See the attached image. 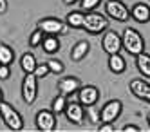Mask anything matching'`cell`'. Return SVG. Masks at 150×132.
Listing matches in <instances>:
<instances>
[{
    "label": "cell",
    "mask_w": 150,
    "mask_h": 132,
    "mask_svg": "<svg viewBox=\"0 0 150 132\" xmlns=\"http://www.w3.org/2000/svg\"><path fill=\"white\" fill-rule=\"evenodd\" d=\"M103 7H105V15L112 20L128 22V18H130V9H128L121 0H107Z\"/></svg>",
    "instance_id": "obj_6"
},
{
    "label": "cell",
    "mask_w": 150,
    "mask_h": 132,
    "mask_svg": "<svg viewBox=\"0 0 150 132\" xmlns=\"http://www.w3.org/2000/svg\"><path fill=\"white\" fill-rule=\"evenodd\" d=\"M67 103H69V101H67V96H63V94L58 92V96L51 101V111L54 112L56 116H58V114H63V112H65Z\"/></svg>",
    "instance_id": "obj_22"
},
{
    "label": "cell",
    "mask_w": 150,
    "mask_h": 132,
    "mask_svg": "<svg viewBox=\"0 0 150 132\" xmlns=\"http://www.w3.org/2000/svg\"><path fill=\"white\" fill-rule=\"evenodd\" d=\"M76 2H80V0H63V4H65V6H72V4H76Z\"/></svg>",
    "instance_id": "obj_32"
},
{
    "label": "cell",
    "mask_w": 150,
    "mask_h": 132,
    "mask_svg": "<svg viewBox=\"0 0 150 132\" xmlns=\"http://www.w3.org/2000/svg\"><path fill=\"white\" fill-rule=\"evenodd\" d=\"M7 7H9L7 0H0V15H6L7 13Z\"/></svg>",
    "instance_id": "obj_31"
},
{
    "label": "cell",
    "mask_w": 150,
    "mask_h": 132,
    "mask_svg": "<svg viewBox=\"0 0 150 132\" xmlns=\"http://www.w3.org/2000/svg\"><path fill=\"white\" fill-rule=\"evenodd\" d=\"M0 119L4 121V125L13 130V132H18V130H24V116L20 114L16 109L7 103V101H2L0 103Z\"/></svg>",
    "instance_id": "obj_1"
},
{
    "label": "cell",
    "mask_w": 150,
    "mask_h": 132,
    "mask_svg": "<svg viewBox=\"0 0 150 132\" xmlns=\"http://www.w3.org/2000/svg\"><path fill=\"white\" fill-rule=\"evenodd\" d=\"M42 49H44L45 54H56L60 51V38L54 36V35H45L44 36V42H42Z\"/></svg>",
    "instance_id": "obj_18"
},
{
    "label": "cell",
    "mask_w": 150,
    "mask_h": 132,
    "mask_svg": "<svg viewBox=\"0 0 150 132\" xmlns=\"http://www.w3.org/2000/svg\"><path fill=\"white\" fill-rule=\"evenodd\" d=\"M123 112V103L120 100H109L100 109V118L101 123H114Z\"/></svg>",
    "instance_id": "obj_9"
},
{
    "label": "cell",
    "mask_w": 150,
    "mask_h": 132,
    "mask_svg": "<svg viewBox=\"0 0 150 132\" xmlns=\"http://www.w3.org/2000/svg\"><path fill=\"white\" fill-rule=\"evenodd\" d=\"M4 101V92H2V89H0V103Z\"/></svg>",
    "instance_id": "obj_33"
},
{
    "label": "cell",
    "mask_w": 150,
    "mask_h": 132,
    "mask_svg": "<svg viewBox=\"0 0 150 132\" xmlns=\"http://www.w3.org/2000/svg\"><path fill=\"white\" fill-rule=\"evenodd\" d=\"M51 71H49V65H47V62L45 63H38L36 65V71H35V74H36V78L40 80V78H45V76L49 74Z\"/></svg>",
    "instance_id": "obj_26"
},
{
    "label": "cell",
    "mask_w": 150,
    "mask_h": 132,
    "mask_svg": "<svg viewBox=\"0 0 150 132\" xmlns=\"http://www.w3.org/2000/svg\"><path fill=\"white\" fill-rule=\"evenodd\" d=\"M98 130H100V132H114L116 127H114V123H100Z\"/></svg>",
    "instance_id": "obj_29"
},
{
    "label": "cell",
    "mask_w": 150,
    "mask_h": 132,
    "mask_svg": "<svg viewBox=\"0 0 150 132\" xmlns=\"http://www.w3.org/2000/svg\"><path fill=\"white\" fill-rule=\"evenodd\" d=\"M47 65H49V71H51L52 74H62L63 69H65V65H63L58 58H51V60L47 62Z\"/></svg>",
    "instance_id": "obj_24"
},
{
    "label": "cell",
    "mask_w": 150,
    "mask_h": 132,
    "mask_svg": "<svg viewBox=\"0 0 150 132\" xmlns=\"http://www.w3.org/2000/svg\"><path fill=\"white\" fill-rule=\"evenodd\" d=\"M98 6H101V0H80V7H81V11H85V13L96 11Z\"/></svg>",
    "instance_id": "obj_25"
},
{
    "label": "cell",
    "mask_w": 150,
    "mask_h": 132,
    "mask_svg": "<svg viewBox=\"0 0 150 132\" xmlns=\"http://www.w3.org/2000/svg\"><path fill=\"white\" fill-rule=\"evenodd\" d=\"M128 89H130V92L137 98V100H141V101L150 105V83L146 80L134 78V80H130V83H128Z\"/></svg>",
    "instance_id": "obj_10"
},
{
    "label": "cell",
    "mask_w": 150,
    "mask_h": 132,
    "mask_svg": "<svg viewBox=\"0 0 150 132\" xmlns=\"http://www.w3.org/2000/svg\"><path fill=\"white\" fill-rule=\"evenodd\" d=\"M101 47L107 54H116L120 53L121 47H123V40H121V35L114 29H107L103 33V38H101Z\"/></svg>",
    "instance_id": "obj_8"
},
{
    "label": "cell",
    "mask_w": 150,
    "mask_h": 132,
    "mask_svg": "<svg viewBox=\"0 0 150 132\" xmlns=\"http://www.w3.org/2000/svg\"><path fill=\"white\" fill-rule=\"evenodd\" d=\"M89 119H91V123H101V118H100V112H96L94 111V105L89 107Z\"/></svg>",
    "instance_id": "obj_28"
},
{
    "label": "cell",
    "mask_w": 150,
    "mask_h": 132,
    "mask_svg": "<svg viewBox=\"0 0 150 132\" xmlns=\"http://www.w3.org/2000/svg\"><path fill=\"white\" fill-rule=\"evenodd\" d=\"M89 51H91V43L87 40H80V42L74 43V47L71 49V60L72 62H81L89 54Z\"/></svg>",
    "instance_id": "obj_15"
},
{
    "label": "cell",
    "mask_w": 150,
    "mask_h": 132,
    "mask_svg": "<svg viewBox=\"0 0 150 132\" xmlns=\"http://www.w3.org/2000/svg\"><path fill=\"white\" fill-rule=\"evenodd\" d=\"M20 94L22 100L27 105H33L38 98V78L35 72H29L22 78V85H20Z\"/></svg>",
    "instance_id": "obj_5"
},
{
    "label": "cell",
    "mask_w": 150,
    "mask_h": 132,
    "mask_svg": "<svg viewBox=\"0 0 150 132\" xmlns=\"http://www.w3.org/2000/svg\"><path fill=\"white\" fill-rule=\"evenodd\" d=\"M109 71L110 72H114V74H121V72H125V69H127V60L121 56L120 53H116V54H109Z\"/></svg>",
    "instance_id": "obj_16"
},
{
    "label": "cell",
    "mask_w": 150,
    "mask_h": 132,
    "mask_svg": "<svg viewBox=\"0 0 150 132\" xmlns=\"http://www.w3.org/2000/svg\"><path fill=\"white\" fill-rule=\"evenodd\" d=\"M15 62V51L7 43H0V63L2 65H11Z\"/></svg>",
    "instance_id": "obj_21"
},
{
    "label": "cell",
    "mask_w": 150,
    "mask_h": 132,
    "mask_svg": "<svg viewBox=\"0 0 150 132\" xmlns=\"http://www.w3.org/2000/svg\"><path fill=\"white\" fill-rule=\"evenodd\" d=\"M81 87V82L80 78H76V76H65V78H60L58 80V85H56V89L60 94L63 96H71L74 92H78V89Z\"/></svg>",
    "instance_id": "obj_13"
},
{
    "label": "cell",
    "mask_w": 150,
    "mask_h": 132,
    "mask_svg": "<svg viewBox=\"0 0 150 132\" xmlns=\"http://www.w3.org/2000/svg\"><path fill=\"white\" fill-rule=\"evenodd\" d=\"M36 58L33 53H24L20 56V69L24 71V74H29V72H35L36 71Z\"/></svg>",
    "instance_id": "obj_20"
},
{
    "label": "cell",
    "mask_w": 150,
    "mask_h": 132,
    "mask_svg": "<svg viewBox=\"0 0 150 132\" xmlns=\"http://www.w3.org/2000/svg\"><path fill=\"white\" fill-rule=\"evenodd\" d=\"M83 22H85V11H71L65 16V24L71 29H83Z\"/></svg>",
    "instance_id": "obj_19"
},
{
    "label": "cell",
    "mask_w": 150,
    "mask_h": 132,
    "mask_svg": "<svg viewBox=\"0 0 150 132\" xmlns=\"http://www.w3.org/2000/svg\"><path fill=\"white\" fill-rule=\"evenodd\" d=\"M9 78H11V65L0 63V80H9Z\"/></svg>",
    "instance_id": "obj_27"
},
{
    "label": "cell",
    "mask_w": 150,
    "mask_h": 132,
    "mask_svg": "<svg viewBox=\"0 0 150 132\" xmlns=\"http://www.w3.org/2000/svg\"><path fill=\"white\" fill-rule=\"evenodd\" d=\"M36 29H40L44 35H54V36H60V35H65V33L69 31V26H67L63 20L56 18V16H45V18L38 20Z\"/></svg>",
    "instance_id": "obj_4"
},
{
    "label": "cell",
    "mask_w": 150,
    "mask_h": 132,
    "mask_svg": "<svg viewBox=\"0 0 150 132\" xmlns=\"http://www.w3.org/2000/svg\"><path fill=\"white\" fill-rule=\"evenodd\" d=\"M35 127L40 132H54L58 127L56 121V114L51 111V109H42V111L36 112L35 116Z\"/></svg>",
    "instance_id": "obj_7"
},
{
    "label": "cell",
    "mask_w": 150,
    "mask_h": 132,
    "mask_svg": "<svg viewBox=\"0 0 150 132\" xmlns=\"http://www.w3.org/2000/svg\"><path fill=\"white\" fill-rule=\"evenodd\" d=\"M123 132H141V127L139 125H125Z\"/></svg>",
    "instance_id": "obj_30"
},
{
    "label": "cell",
    "mask_w": 150,
    "mask_h": 132,
    "mask_svg": "<svg viewBox=\"0 0 150 132\" xmlns=\"http://www.w3.org/2000/svg\"><path fill=\"white\" fill-rule=\"evenodd\" d=\"M121 40H123V49L130 54V56H134V58L145 51V38L141 36V33L132 29V27L123 29Z\"/></svg>",
    "instance_id": "obj_2"
},
{
    "label": "cell",
    "mask_w": 150,
    "mask_h": 132,
    "mask_svg": "<svg viewBox=\"0 0 150 132\" xmlns=\"http://www.w3.org/2000/svg\"><path fill=\"white\" fill-rule=\"evenodd\" d=\"M136 69L139 71V74L143 78H150V54L148 53H141L136 56Z\"/></svg>",
    "instance_id": "obj_17"
},
{
    "label": "cell",
    "mask_w": 150,
    "mask_h": 132,
    "mask_svg": "<svg viewBox=\"0 0 150 132\" xmlns=\"http://www.w3.org/2000/svg\"><path fill=\"white\" fill-rule=\"evenodd\" d=\"M83 29L87 31L89 35H103V33L109 29V20L101 13H98V11H89V13H85Z\"/></svg>",
    "instance_id": "obj_3"
},
{
    "label": "cell",
    "mask_w": 150,
    "mask_h": 132,
    "mask_svg": "<svg viewBox=\"0 0 150 132\" xmlns=\"http://www.w3.org/2000/svg\"><path fill=\"white\" fill-rule=\"evenodd\" d=\"M63 114H65L69 123H72V125H83V121H85V109L80 101H69Z\"/></svg>",
    "instance_id": "obj_12"
},
{
    "label": "cell",
    "mask_w": 150,
    "mask_h": 132,
    "mask_svg": "<svg viewBox=\"0 0 150 132\" xmlns=\"http://www.w3.org/2000/svg\"><path fill=\"white\" fill-rule=\"evenodd\" d=\"M130 18L137 24H146L150 22V6L145 2H136L130 9Z\"/></svg>",
    "instance_id": "obj_14"
},
{
    "label": "cell",
    "mask_w": 150,
    "mask_h": 132,
    "mask_svg": "<svg viewBox=\"0 0 150 132\" xmlns=\"http://www.w3.org/2000/svg\"><path fill=\"white\" fill-rule=\"evenodd\" d=\"M100 100V89L94 85H81L78 89V101L83 107H92Z\"/></svg>",
    "instance_id": "obj_11"
},
{
    "label": "cell",
    "mask_w": 150,
    "mask_h": 132,
    "mask_svg": "<svg viewBox=\"0 0 150 132\" xmlns=\"http://www.w3.org/2000/svg\"><path fill=\"white\" fill-rule=\"evenodd\" d=\"M44 36H45V35H44L40 29H35L33 33H31V36H29V47H38V45H42Z\"/></svg>",
    "instance_id": "obj_23"
},
{
    "label": "cell",
    "mask_w": 150,
    "mask_h": 132,
    "mask_svg": "<svg viewBox=\"0 0 150 132\" xmlns=\"http://www.w3.org/2000/svg\"><path fill=\"white\" fill-rule=\"evenodd\" d=\"M146 121H148V127H150V112L146 114Z\"/></svg>",
    "instance_id": "obj_34"
}]
</instances>
